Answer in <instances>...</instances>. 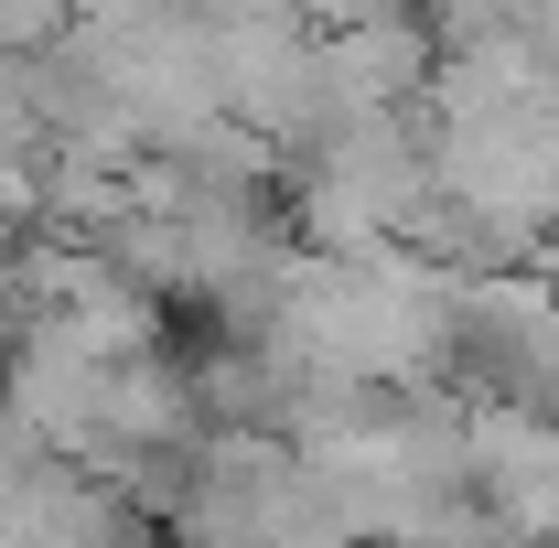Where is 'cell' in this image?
<instances>
[{
  "instance_id": "6da1fadb",
  "label": "cell",
  "mask_w": 559,
  "mask_h": 548,
  "mask_svg": "<svg viewBox=\"0 0 559 548\" xmlns=\"http://www.w3.org/2000/svg\"><path fill=\"white\" fill-rule=\"evenodd\" d=\"M66 22V0H0V55H22V44H44Z\"/></svg>"
}]
</instances>
